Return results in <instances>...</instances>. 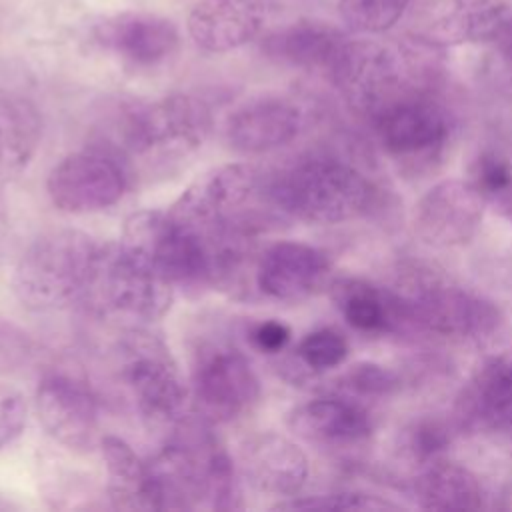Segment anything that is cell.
<instances>
[{"mask_svg": "<svg viewBox=\"0 0 512 512\" xmlns=\"http://www.w3.org/2000/svg\"><path fill=\"white\" fill-rule=\"evenodd\" d=\"M432 48L422 38H348L328 76L348 106L370 120L394 100L432 88Z\"/></svg>", "mask_w": 512, "mask_h": 512, "instance_id": "obj_1", "label": "cell"}, {"mask_svg": "<svg viewBox=\"0 0 512 512\" xmlns=\"http://www.w3.org/2000/svg\"><path fill=\"white\" fill-rule=\"evenodd\" d=\"M378 188L352 164L332 156H308L266 176L272 210L308 224H338L378 208Z\"/></svg>", "mask_w": 512, "mask_h": 512, "instance_id": "obj_2", "label": "cell"}, {"mask_svg": "<svg viewBox=\"0 0 512 512\" xmlns=\"http://www.w3.org/2000/svg\"><path fill=\"white\" fill-rule=\"evenodd\" d=\"M210 130L212 112L192 94H168L134 106L120 128L122 164L130 178L134 172L166 178L200 150Z\"/></svg>", "mask_w": 512, "mask_h": 512, "instance_id": "obj_3", "label": "cell"}, {"mask_svg": "<svg viewBox=\"0 0 512 512\" xmlns=\"http://www.w3.org/2000/svg\"><path fill=\"white\" fill-rule=\"evenodd\" d=\"M102 246L86 232L58 228L40 234L20 256L12 290L34 312L58 310L88 294Z\"/></svg>", "mask_w": 512, "mask_h": 512, "instance_id": "obj_4", "label": "cell"}, {"mask_svg": "<svg viewBox=\"0 0 512 512\" xmlns=\"http://www.w3.org/2000/svg\"><path fill=\"white\" fill-rule=\"evenodd\" d=\"M398 288L412 328L478 344L492 342L502 330V314L492 300L456 284L430 264H406Z\"/></svg>", "mask_w": 512, "mask_h": 512, "instance_id": "obj_5", "label": "cell"}, {"mask_svg": "<svg viewBox=\"0 0 512 512\" xmlns=\"http://www.w3.org/2000/svg\"><path fill=\"white\" fill-rule=\"evenodd\" d=\"M120 374L150 432L172 434L188 410V388L166 344L134 328L120 342Z\"/></svg>", "mask_w": 512, "mask_h": 512, "instance_id": "obj_6", "label": "cell"}, {"mask_svg": "<svg viewBox=\"0 0 512 512\" xmlns=\"http://www.w3.org/2000/svg\"><path fill=\"white\" fill-rule=\"evenodd\" d=\"M90 290H96L102 304L116 316L154 322L170 310L176 286L144 248L122 238L102 246Z\"/></svg>", "mask_w": 512, "mask_h": 512, "instance_id": "obj_7", "label": "cell"}, {"mask_svg": "<svg viewBox=\"0 0 512 512\" xmlns=\"http://www.w3.org/2000/svg\"><path fill=\"white\" fill-rule=\"evenodd\" d=\"M264 184L266 174L258 166L246 162L224 164L192 182L168 212L208 232L226 228L254 232L260 224L254 204H268Z\"/></svg>", "mask_w": 512, "mask_h": 512, "instance_id": "obj_8", "label": "cell"}, {"mask_svg": "<svg viewBox=\"0 0 512 512\" xmlns=\"http://www.w3.org/2000/svg\"><path fill=\"white\" fill-rule=\"evenodd\" d=\"M370 124L384 152L410 168L432 166L452 134V118L432 88L394 100Z\"/></svg>", "mask_w": 512, "mask_h": 512, "instance_id": "obj_9", "label": "cell"}, {"mask_svg": "<svg viewBox=\"0 0 512 512\" xmlns=\"http://www.w3.org/2000/svg\"><path fill=\"white\" fill-rule=\"evenodd\" d=\"M192 400L208 424H228L246 416L260 398V380L248 358L234 346L208 342L192 362Z\"/></svg>", "mask_w": 512, "mask_h": 512, "instance_id": "obj_10", "label": "cell"}, {"mask_svg": "<svg viewBox=\"0 0 512 512\" xmlns=\"http://www.w3.org/2000/svg\"><path fill=\"white\" fill-rule=\"evenodd\" d=\"M130 186V174L116 154L100 148L64 156L48 174L52 204L70 214L98 212L114 206Z\"/></svg>", "mask_w": 512, "mask_h": 512, "instance_id": "obj_11", "label": "cell"}, {"mask_svg": "<svg viewBox=\"0 0 512 512\" xmlns=\"http://www.w3.org/2000/svg\"><path fill=\"white\" fill-rule=\"evenodd\" d=\"M486 202L466 178H446L430 186L414 206V232L434 248L470 242L482 226Z\"/></svg>", "mask_w": 512, "mask_h": 512, "instance_id": "obj_12", "label": "cell"}, {"mask_svg": "<svg viewBox=\"0 0 512 512\" xmlns=\"http://www.w3.org/2000/svg\"><path fill=\"white\" fill-rule=\"evenodd\" d=\"M92 42L130 68H156L174 56L180 44L172 20L144 12L124 10L92 26Z\"/></svg>", "mask_w": 512, "mask_h": 512, "instance_id": "obj_13", "label": "cell"}, {"mask_svg": "<svg viewBox=\"0 0 512 512\" xmlns=\"http://www.w3.org/2000/svg\"><path fill=\"white\" fill-rule=\"evenodd\" d=\"M36 414L44 430L70 450H90L102 438L96 396L68 374H48L40 380Z\"/></svg>", "mask_w": 512, "mask_h": 512, "instance_id": "obj_14", "label": "cell"}, {"mask_svg": "<svg viewBox=\"0 0 512 512\" xmlns=\"http://www.w3.org/2000/svg\"><path fill=\"white\" fill-rule=\"evenodd\" d=\"M330 270V258L320 248L282 240L260 250L256 288L278 302H302L332 282Z\"/></svg>", "mask_w": 512, "mask_h": 512, "instance_id": "obj_15", "label": "cell"}, {"mask_svg": "<svg viewBox=\"0 0 512 512\" xmlns=\"http://www.w3.org/2000/svg\"><path fill=\"white\" fill-rule=\"evenodd\" d=\"M302 122V108L292 98L256 96L228 114L224 140L238 154H266L292 142Z\"/></svg>", "mask_w": 512, "mask_h": 512, "instance_id": "obj_16", "label": "cell"}, {"mask_svg": "<svg viewBox=\"0 0 512 512\" xmlns=\"http://www.w3.org/2000/svg\"><path fill=\"white\" fill-rule=\"evenodd\" d=\"M288 426L308 444L342 450L366 442L374 420L362 400L334 392L296 406L288 414Z\"/></svg>", "mask_w": 512, "mask_h": 512, "instance_id": "obj_17", "label": "cell"}, {"mask_svg": "<svg viewBox=\"0 0 512 512\" xmlns=\"http://www.w3.org/2000/svg\"><path fill=\"white\" fill-rule=\"evenodd\" d=\"M238 470L244 482L276 498L296 496L308 480L304 450L278 432H258L240 444Z\"/></svg>", "mask_w": 512, "mask_h": 512, "instance_id": "obj_18", "label": "cell"}, {"mask_svg": "<svg viewBox=\"0 0 512 512\" xmlns=\"http://www.w3.org/2000/svg\"><path fill=\"white\" fill-rule=\"evenodd\" d=\"M460 426L512 438V350L486 358L458 398Z\"/></svg>", "mask_w": 512, "mask_h": 512, "instance_id": "obj_19", "label": "cell"}, {"mask_svg": "<svg viewBox=\"0 0 512 512\" xmlns=\"http://www.w3.org/2000/svg\"><path fill=\"white\" fill-rule=\"evenodd\" d=\"M268 18L256 0H198L186 28L198 48L222 54L262 36Z\"/></svg>", "mask_w": 512, "mask_h": 512, "instance_id": "obj_20", "label": "cell"}, {"mask_svg": "<svg viewBox=\"0 0 512 512\" xmlns=\"http://www.w3.org/2000/svg\"><path fill=\"white\" fill-rule=\"evenodd\" d=\"M348 36L324 20L300 18L260 38V52L282 66L330 74Z\"/></svg>", "mask_w": 512, "mask_h": 512, "instance_id": "obj_21", "label": "cell"}, {"mask_svg": "<svg viewBox=\"0 0 512 512\" xmlns=\"http://www.w3.org/2000/svg\"><path fill=\"white\" fill-rule=\"evenodd\" d=\"M328 288L344 320L358 332L384 334L412 328L408 308L398 292L354 276L336 278Z\"/></svg>", "mask_w": 512, "mask_h": 512, "instance_id": "obj_22", "label": "cell"}, {"mask_svg": "<svg viewBox=\"0 0 512 512\" xmlns=\"http://www.w3.org/2000/svg\"><path fill=\"white\" fill-rule=\"evenodd\" d=\"M102 458L108 474V498L116 510H160L156 482L150 464L144 462L128 442L106 434L100 438Z\"/></svg>", "mask_w": 512, "mask_h": 512, "instance_id": "obj_23", "label": "cell"}, {"mask_svg": "<svg viewBox=\"0 0 512 512\" xmlns=\"http://www.w3.org/2000/svg\"><path fill=\"white\" fill-rule=\"evenodd\" d=\"M412 494L416 504L428 510H478L486 498L478 476L444 456L420 466Z\"/></svg>", "mask_w": 512, "mask_h": 512, "instance_id": "obj_24", "label": "cell"}, {"mask_svg": "<svg viewBox=\"0 0 512 512\" xmlns=\"http://www.w3.org/2000/svg\"><path fill=\"white\" fill-rule=\"evenodd\" d=\"M42 140L36 104L10 90H0V184L16 178L34 158Z\"/></svg>", "mask_w": 512, "mask_h": 512, "instance_id": "obj_25", "label": "cell"}, {"mask_svg": "<svg viewBox=\"0 0 512 512\" xmlns=\"http://www.w3.org/2000/svg\"><path fill=\"white\" fill-rule=\"evenodd\" d=\"M494 212L512 222V150L500 144L484 146L470 166L468 178Z\"/></svg>", "mask_w": 512, "mask_h": 512, "instance_id": "obj_26", "label": "cell"}, {"mask_svg": "<svg viewBox=\"0 0 512 512\" xmlns=\"http://www.w3.org/2000/svg\"><path fill=\"white\" fill-rule=\"evenodd\" d=\"M400 376L378 362H356L336 380V390L358 400H382L398 394Z\"/></svg>", "mask_w": 512, "mask_h": 512, "instance_id": "obj_27", "label": "cell"}, {"mask_svg": "<svg viewBox=\"0 0 512 512\" xmlns=\"http://www.w3.org/2000/svg\"><path fill=\"white\" fill-rule=\"evenodd\" d=\"M412 0H338L340 18L358 34H382L392 28Z\"/></svg>", "mask_w": 512, "mask_h": 512, "instance_id": "obj_28", "label": "cell"}, {"mask_svg": "<svg viewBox=\"0 0 512 512\" xmlns=\"http://www.w3.org/2000/svg\"><path fill=\"white\" fill-rule=\"evenodd\" d=\"M346 338L334 328H318L308 332L296 346V358L308 370H330L340 366L348 356Z\"/></svg>", "mask_w": 512, "mask_h": 512, "instance_id": "obj_29", "label": "cell"}, {"mask_svg": "<svg viewBox=\"0 0 512 512\" xmlns=\"http://www.w3.org/2000/svg\"><path fill=\"white\" fill-rule=\"evenodd\" d=\"M452 442V430L438 418H422L404 430L402 448L420 466L442 458Z\"/></svg>", "mask_w": 512, "mask_h": 512, "instance_id": "obj_30", "label": "cell"}, {"mask_svg": "<svg viewBox=\"0 0 512 512\" xmlns=\"http://www.w3.org/2000/svg\"><path fill=\"white\" fill-rule=\"evenodd\" d=\"M396 508L388 500H378L372 494L362 492H326L312 496H292L278 504L274 510H382Z\"/></svg>", "mask_w": 512, "mask_h": 512, "instance_id": "obj_31", "label": "cell"}, {"mask_svg": "<svg viewBox=\"0 0 512 512\" xmlns=\"http://www.w3.org/2000/svg\"><path fill=\"white\" fill-rule=\"evenodd\" d=\"M26 418L28 406L24 394L18 388L0 382V450L24 432Z\"/></svg>", "mask_w": 512, "mask_h": 512, "instance_id": "obj_32", "label": "cell"}, {"mask_svg": "<svg viewBox=\"0 0 512 512\" xmlns=\"http://www.w3.org/2000/svg\"><path fill=\"white\" fill-rule=\"evenodd\" d=\"M250 342L254 344V348H258L260 352L266 354H278L286 348V344L290 342V326L284 324L282 320H262L258 324H254L248 332Z\"/></svg>", "mask_w": 512, "mask_h": 512, "instance_id": "obj_33", "label": "cell"}, {"mask_svg": "<svg viewBox=\"0 0 512 512\" xmlns=\"http://www.w3.org/2000/svg\"><path fill=\"white\" fill-rule=\"evenodd\" d=\"M490 46H494L504 70L508 72V76L512 78V14L506 18V22L500 26L498 34L494 36V40L490 42Z\"/></svg>", "mask_w": 512, "mask_h": 512, "instance_id": "obj_34", "label": "cell"}, {"mask_svg": "<svg viewBox=\"0 0 512 512\" xmlns=\"http://www.w3.org/2000/svg\"><path fill=\"white\" fill-rule=\"evenodd\" d=\"M258 2L270 12V16H274L278 12H284V10H290L298 4H302L304 0H258Z\"/></svg>", "mask_w": 512, "mask_h": 512, "instance_id": "obj_35", "label": "cell"}]
</instances>
